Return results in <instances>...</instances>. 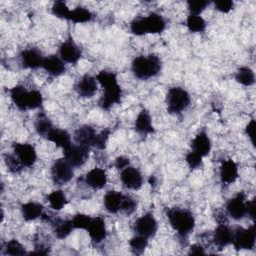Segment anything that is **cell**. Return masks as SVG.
Masks as SVG:
<instances>
[{
  "instance_id": "74e56055",
  "label": "cell",
  "mask_w": 256,
  "mask_h": 256,
  "mask_svg": "<svg viewBox=\"0 0 256 256\" xmlns=\"http://www.w3.org/2000/svg\"><path fill=\"white\" fill-rule=\"evenodd\" d=\"M208 5H209V2L205 1V0H197V1L190 0V1H188V8H189V11L191 12V15L199 16Z\"/></svg>"
},
{
  "instance_id": "60d3db41",
  "label": "cell",
  "mask_w": 256,
  "mask_h": 256,
  "mask_svg": "<svg viewBox=\"0 0 256 256\" xmlns=\"http://www.w3.org/2000/svg\"><path fill=\"white\" fill-rule=\"evenodd\" d=\"M136 208H137L136 201L132 197L124 195L122 200V205H121V211H123L126 215H131L132 213H134Z\"/></svg>"
},
{
  "instance_id": "2e32d148",
  "label": "cell",
  "mask_w": 256,
  "mask_h": 256,
  "mask_svg": "<svg viewBox=\"0 0 256 256\" xmlns=\"http://www.w3.org/2000/svg\"><path fill=\"white\" fill-rule=\"evenodd\" d=\"M95 136H96L95 130L91 126L84 125L76 130L74 134V139L77 145L87 147L90 149L93 146V141Z\"/></svg>"
},
{
  "instance_id": "bcb514c9",
  "label": "cell",
  "mask_w": 256,
  "mask_h": 256,
  "mask_svg": "<svg viewBox=\"0 0 256 256\" xmlns=\"http://www.w3.org/2000/svg\"><path fill=\"white\" fill-rule=\"evenodd\" d=\"M115 165H116V168H117V169L123 170V169H125L126 167L129 166V159L126 158V157H123V156L118 157V158L116 159Z\"/></svg>"
},
{
  "instance_id": "ee69618b",
  "label": "cell",
  "mask_w": 256,
  "mask_h": 256,
  "mask_svg": "<svg viewBox=\"0 0 256 256\" xmlns=\"http://www.w3.org/2000/svg\"><path fill=\"white\" fill-rule=\"evenodd\" d=\"M246 134L250 138L252 144H255V121L252 120L246 127Z\"/></svg>"
},
{
  "instance_id": "1f68e13d",
  "label": "cell",
  "mask_w": 256,
  "mask_h": 256,
  "mask_svg": "<svg viewBox=\"0 0 256 256\" xmlns=\"http://www.w3.org/2000/svg\"><path fill=\"white\" fill-rule=\"evenodd\" d=\"M92 19L91 12L83 7H77L70 12L69 20L74 23H86Z\"/></svg>"
},
{
  "instance_id": "30bf717a",
  "label": "cell",
  "mask_w": 256,
  "mask_h": 256,
  "mask_svg": "<svg viewBox=\"0 0 256 256\" xmlns=\"http://www.w3.org/2000/svg\"><path fill=\"white\" fill-rule=\"evenodd\" d=\"M64 151V158L73 166L81 167L89 156L90 149L80 145H71Z\"/></svg>"
},
{
  "instance_id": "f546056e",
  "label": "cell",
  "mask_w": 256,
  "mask_h": 256,
  "mask_svg": "<svg viewBox=\"0 0 256 256\" xmlns=\"http://www.w3.org/2000/svg\"><path fill=\"white\" fill-rule=\"evenodd\" d=\"M47 200L50 203L51 208H53L54 210H57V211L63 209L65 207V205L67 204L66 196L61 190L53 191L52 193H50L47 197Z\"/></svg>"
},
{
  "instance_id": "4316f807",
  "label": "cell",
  "mask_w": 256,
  "mask_h": 256,
  "mask_svg": "<svg viewBox=\"0 0 256 256\" xmlns=\"http://www.w3.org/2000/svg\"><path fill=\"white\" fill-rule=\"evenodd\" d=\"M54 226V233L57 238L64 239L68 237L72 230L74 229L73 222L69 220H61V219H55L53 221Z\"/></svg>"
},
{
  "instance_id": "8992f818",
  "label": "cell",
  "mask_w": 256,
  "mask_h": 256,
  "mask_svg": "<svg viewBox=\"0 0 256 256\" xmlns=\"http://www.w3.org/2000/svg\"><path fill=\"white\" fill-rule=\"evenodd\" d=\"M167 110L171 114H179L190 104V96L180 87L171 88L166 96Z\"/></svg>"
},
{
  "instance_id": "9a60e30c",
  "label": "cell",
  "mask_w": 256,
  "mask_h": 256,
  "mask_svg": "<svg viewBox=\"0 0 256 256\" xmlns=\"http://www.w3.org/2000/svg\"><path fill=\"white\" fill-rule=\"evenodd\" d=\"M232 238H233V232L231 231V229L224 223L219 224L213 236V240L217 248L219 250L224 249L226 246L232 243Z\"/></svg>"
},
{
  "instance_id": "4dcf8cb0",
  "label": "cell",
  "mask_w": 256,
  "mask_h": 256,
  "mask_svg": "<svg viewBox=\"0 0 256 256\" xmlns=\"http://www.w3.org/2000/svg\"><path fill=\"white\" fill-rule=\"evenodd\" d=\"M235 79L238 83L244 86H252L255 83L254 72L248 67H242L238 70Z\"/></svg>"
},
{
  "instance_id": "b9f144b4",
  "label": "cell",
  "mask_w": 256,
  "mask_h": 256,
  "mask_svg": "<svg viewBox=\"0 0 256 256\" xmlns=\"http://www.w3.org/2000/svg\"><path fill=\"white\" fill-rule=\"evenodd\" d=\"M186 162L192 170L198 169L202 166V156L195 152H190L186 156Z\"/></svg>"
},
{
  "instance_id": "cb8c5ba5",
  "label": "cell",
  "mask_w": 256,
  "mask_h": 256,
  "mask_svg": "<svg viewBox=\"0 0 256 256\" xmlns=\"http://www.w3.org/2000/svg\"><path fill=\"white\" fill-rule=\"evenodd\" d=\"M86 183L93 189H102L107 183V176L103 169L94 168L86 175Z\"/></svg>"
},
{
  "instance_id": "ab89813d",
  "label": "cell",
  "mask_w": 256,
  "mask_h": 256,
  "mask_svg": "<svg viewBox=\"0 0 256 256\" xmlns=\"http://www.w3.org/2000/svg\"><path fill=\"white\" fill-rule=\"evenodd\" d=\"M109 136H110V130H108V129L103 130L101 133H99L95 136L94 141H93V146L99 150L105 149L108 139H109Z\"/></svg>"
},
{
  "instance_id": "3957f363",
  "label": "cell",
  "mask_w": 256,
  "mask_h": 256,
  "mask_svg": "<svg viewBox=\"0 0 256 256\" xmlns=\"http://www.w3.org/2000/svg\"><path fill=\"white\" fill-rule=\"evenodd\" d=\"M10 95L13 103L23 111L39 108L43 102L42 94L39 91H28L24 86L21 85L13 87L10 90Z\"/></svg>"
},
{
  "instance_id": "83f0119b",
  "label": "cell",
  "mask_w": 256,
  "mask_h": 256,
  "mask_svg": "<svg viewBox=\"0 0 256 256\" xmlns=\"http://www.w3.org/2000/svg\"><path fill=\"white\" fill-rule=\"evenodd\" d=\"M42 212H43V206L38 203L29 202L22 206L23 218L26 221H32L39 218L40 216H42Z\"/></svg>"
},
{
  "instance_id": "8fae6325",
  "label": "cell",
  "mask_w": 256,
  "mask_h": 256,
  "mask_svg": "<svg viewBox=\"0 0 256 256\" xmlns=\"http://www.w3.org/2000/svg\"><path fill=\"white\" fill-rule=\"evenodd\" d=\"M13 149L15 156L24 167H31L35 163L37 155L33 146L26 143H16Z\"/></svg>"
},
{
  "instance_id": "f1b7e54d",
  "label": "cell",
  "mask_w": 256,
  "mask_h": 256,
  "mask_svg": "<svg viewBox=\"0 0 256 256\" xmlns=\"http://www.w3.org/2000/svg\"><path fill=\"white\" fill-rule=\"evenodd\" d=\"M35 128H36L37 133L40 136L45 137V138H47L49 133L54 129L51 121L44 113H41L38 115L36 122H35Z\"/></svg>"
},
{
  "instance_id": "52a82bcc",
  "label": "cell",
  "mask_w": 256,
  "mask_h": 256,
  "mask_svg": "<svg viewBox=\"0 0 256 256\" xmlns=\"http://www.w3.org/2000/svg\"><path fill=\"white\" fill-rule=\"evenodd\" d=\"M255 239H256L255 226H251L248 229L239 227L233 232L232 243L237 251L251 250L252 248H254Z\"/></svg>"
},
{
  "instance_id": "f6af8a7d",
  "label": "cell",
  "mask_w": 256,
  "mask_h": 256,
  "mask_svg": "<svg viewBox=\"0 0 256 256\" xmlns=\"http://www.w3.org/2000/svg\"><path fill=\"white\" fill-rule=\"evenodd\" d=\"M246 215H248L252 220H255V199L246 203Z\"/></svg>"
},
{
  "instance_id": "7bdbcfd3",
  "label": "cell",
  "mask_w": 256,
  "mask_h": 256,
  "mask_svg": "<svg viewBox=\"0 0 256 256\" xmlns=\"http://www.w3.org/2000/svg\"><path fill=\"white\" fill-rule=\"evenodd\" d=\"M234 7V2L231 0H219L215 2V8L222 12V13H228L230 12Z\"/></svg>"
},
{
  "instance_id": "f35d334b",
  "label": "cell",
  "mask_w": 256,
  "mask_h": 256,
  "mask_svg": "<svg viewBox=\"0 0 256 256\" xmlns=\"http://www.w3.org/2000/svg\"><path fill=\"white\" fill-rule=\"evenodd\" d=\"M93 218L89 217L88 215L85 214H77L75 215V217L73 218L72 222H73V226L75 229H85L87 230L91 221Z\"/></svg>"
},
{
  "instance_id": "7402d4cb",
  "label": "cell",
  "mask_w": 256,
  "mask_h": 256,
  "mask_svg": "<svg viewBox=\"0 0 256 256\" xmlns=\"http://www.w3.org/2000/svg\"><path fill=\"white\" fill-rule=\"evenodd\" d=\"M220 177L223 183L232 184L238 178V166L233 160H226L222 163Z\"/></svg>"
},
{
  "instance_id": "836d02e7",
  "label": "cell",
  "mask_w": 256,
  "mask_h": 256,
  "mask_svg": "<svg viewBox=\"0 0 256 256\" xmlns=\"http://www.w3.org/2000/svg\"><path fill=\"white\" fill-rule=\"evenodd\" d=\"M129 244H130L132 252L136 255H140L145 251V249L148 245V239L143 236L137 235L130 240Z\"/></svg>"
},
{
  "instance_id": "d4e9b609",
  "label": "cell",
  "mask_w": 256,
  "mask_h": 256,
  "mask_svg": "<svg viewBox=\"0 0 256 256\" xmlns=\"http://www.w3.org/2000/svg\"><path fill=\"white\" fill-rule=\"evenodd\" d=\"M124 195L116 191H108L104 197V206L109 213L116 214L121 210Z\"/></svg>"
},
{
  "instance_id": "4fadbf2b",
  "label": "cell",
  "mask_w": 256,
  "mask_h": 256,
  "mask_svg": "<svg viewBox=\"0 0 256 256\" xmlns=\"http://www.w3.org/2000/svg\"><path fill=\"white\" fill-rule=\"evenodd\" d=\"M243 192L237 194L227 203V211L234 220H240L246 216V202Z\"/></svg>"
},
{
  "instance_id": "5b68a950",
  "label": "cell",
  "mask_w": 256,
  "mask_h": 256,
  "mask_svg": "<svg viewBox=\"0 0 256 256\" xmlns=\"http://www.w3.org/2000/svg\"><path fill=\"white\" fill-rule=\"evenodd\" d=\"M166 22L164 18L156 13H152L147 17L137 18L131 23V31L133 34L141 36L144 34H157L164 31Z\"/></svg>"
},
{
  "instance_id": "9c48e42d",
  "label": "cell",
  "mask_w": 256,
  "mask_h": 256,
  "mask_svg": "<svg viewBox=\"0 0 256 256\" xmlns=\"http://www.w3.org/2000/svg\"><path fill=\"white\" fill-rule=\"evenodd\" d=\"M134 229L138 235L143 236L147 239L154 237L158 229L157 221L151 213H147L135 222Z\"/></svg>"
},
{
  "instance_id": "603a6c76",
  "label": "cell",
  "mask_w": 256,
  "mask_h": 256,
  "mask_svg": "<svg viewBox=\"0 0 256 256\" xmlns=\"http://www.w3.org/2000/svg\"><path fill=\"white\" fill-rule=\"evenodd\" d=\"M42 68H44L52 76H60L65 73V64L59 57L52 55L50 57L44 58Z\"/></svg>"
},
{
  "instance_id": "ba28073f",
  "label": "cell",
  "mask_w": 256,
  "mask_h": 256,
  "mask_svg": "<svg viewBox=\"0 0 256 256\" xmlns=\"http://www.w3.org/2000/svg\"><path fill=\"white\" fill-rule=\"evenodd\" d=\"M73 166L64 158L57 160L52 167V178L58 185H65L73 178Z\"/></svg>"
},
{
  "instance_id": "7a4b0ae2",
  "label": "cell",
  "mask_w": 256,
  "mask_h": 256,
  "mask_svg": "<svg viewBox=\"0 0 256 256\" xmlns=\"http://www.w3.org/2000/svg\"><path fill=\"white\" fill-rule=\"evenodd\" d=\"M167 217L172 228L183 238L194 230L195 219L193 214L187 209L178 207L171 208L167 211Z\"/></svg>"
},
{
  "instance_id": "d6a6232c",
  "label": "cell",
  "mask_w": 256,
  "mask_h": 256,
  "mask_svg": "<svg viewBox=\"0 0 256 256\" xmlns=\"http://www.w3.org/2000/svg\"><path fill=\"white\" fill-rule=\"evenodd\" d=\"M186 25L189 29V31L193 33L197 32H203L206 28V22L201 16H196V15H190L187 19Z\"/></svg>"
},
{
  "instance_id": "d590c367",
  "label": "cell",
  "mask_w": 256,
  "mask_h": 256,
  "mask_svg": "<svg viewBox=\"0 0 256 256\" xmlns=\"http://www.w3.org/2000/svg\"><path fill=\"white\" fill-rule=\"evenodd\" d=\"M52 12L58 18L69 20L71 10H69V8H68V6L66 5L65 2L57 1V2L54 3V5L52 7Z\"/></svg>"
},
{
  "instance_id": "e575fe53",
  "label": "cell",
  "mask_w": 256,
  "mask_h": 256,
  "mask_svg": "<svg viewBox=\"0 0 256 256\" xmlns=\"http://www.w3.org/2000/svg\"><path fill=\"white\" fill-rule=\"evenodd\" d=\"M4 249H5L6 255H24V254H26L24 246L17 240H11V241L7 242Z\"/></svg>"
},
{
  "instance_id": "5bb4252c",
  "label": "cell",
  "mask_w": 256,
  "mask_h": 256,
  "mask_svg": "<svg viewBox=\"0 0 256 256\" xmlns=\"http://www.w3.org/2000/svg\"><path fill=\"white\" fill-rule=\"evenodd\" d=\"M61 59L67 63L75 64L81 58V50L78 46L70 39L65 41L60 47Z\"/></svg>"
},
{
  "instance_id": "d6986e66",
  "label": "cell",
  "mask_w": 256,
  "mask_h": 256,
  "mask_svg": "<svg viewBox=\"0 0 256 256\" xmlns=\"http://www.w3.org/2000/svg\"><path fill=\"white\" fill-rule=\"evenodd\" d=\"M22 63L24 67L30 69H37L42 67L44 57L42 54L36 49H27L21 53Z\"/></svg>"
},
{
  "instance_id": "6da1fadb",
  "label": "cell",
  "mask_w": 256,
  "mask_h": 256,
  "mask_svg": "<svg viewBox=\"0 0 256 256\" xmlns=\"http://www.w3.org/2000/svg\"><path fill=\"white\" fill-rule=\"evenodd\" d=\"M96 79L104 89V94L100 100L101 108L104 110H109L112 105L120 103L122 90L118 84L116 75L112 72L101 71L97 75Z\"/></svg>"
},
{
  "instance_id": "ffe728a7",
  "label": "cell",
  "mask_w": 256,
  "mask_h": 256,
  "mask_svg": "<svg viewBox=\"0 0 256 256\" xmlns=\"http://www.w3.org/2000/svg\"><path fill=\"white\" fill-rule=\"evenodd\" d=\"M191 147L193 152L204 157L207 156L211 151V142L206 132H200L192 141Z\"/></svg>"
},
{
  "instance_id": "277c9868",
  "label": "cell",
  "mask_w": 256,
  "mask_h": 256,
  "mask_svg": "<svg viewBox=\"0 0 256 256\" xmlns=\"http://www.w3.org/2000/svg\"><path fill=\"white\" fill-rule=\"evenodd\" d=\"M162 64L158 56L151 54L148 56H139L132 63L134 75L141 80H148L156 76L161 70Z\"/></svg>"
},
{
  "instance_id": "8d00e7d4",
  "label": "cell",
  "mask_w": 256,
  "mask_h": 256,
  "mask_svg": "<svg viewBox=\"0 0 256 256\" xmlns=\"http://www.w3.org/2000/svg\"><path fill=\"white\" fill-rule=\"evenodd\" d=\"M4 160H5V163L8 167V169L12 173H19L22 170V168L24 167L15 155L5 154L4 155Z\"/></svg>"
},
{
  "instance_id": "7c38bea8",
  "label": "cell",
  "mask_w": 256,
  "mask_h": 256,
  "mask_svg": "<svg viewBox=\"0 0 256 256\" xmlns=\"http://www.w3.org/2000/svg\"><path fill=\"white\" fill-rule=\"evenodd\" d=\"M121 181L123 185L132 190H138L143 185V178L141 173L134 167H126L121 172Z\"/></svg>"
},
{
  "instance_id": "44dd1931",
  "label": "cell",
  "mask_w": 256,
  "mask_h": 256,
  "mask_svg": "<svg viewBox=\"0 0 256 256\" xmlns=\"http://www.w3.org/2000/svg\"><path fill=\"white\" fill-rule=\"evenodd\" d=\"M135 129L139 134L144 135V136L154 133L152 119L147 110L143 109L139 113V115L136 119V122H135Z\"/></svg>"
},
{
  "instance_id": "e0dca14e",
  "label": "cell",
  "mask_w": 256,
  "mask_h": 256,
  "mask_svg": "<svg viewBox=\"0 0 256 256\" xmlns=\"http://www.w3.org/2000/svg\"><path fill=\"white\" fill-rule=\"evenodd\" d=\"M76 90L81 97H84V98L92 97L97 91L96 79L92 76L85 75L79 80L76 86Z\"/></svg>"
},
{
  "instance_id": "484cf974",
  "label": "cell",
  "mask_w": 256,
  "mask_h": 256,
  "mask_svg": "<svg viewBox=\"0 0 256 256\" xmlns=\"http://www.w3.org/2000/svg\"><path fill=\"white\" fill-rule=\"evenodd\" d=\"M47 139L56 144L58 147H61L63 150L67 149L72 145L70 135L66 131L61 129L54 128L47 136Z\"/></svg>"
},
{
  "instance_id": "ac0fdd59",
  "label": "cell",
  "mask_w": 256,
  "mask_h": 256,
  "mask_svg": "<svg viewBox=\"0 0 256 256\" xmlns=\"http://www.w3.org/2000/svg\"><path fill=\"white\" fill-rule=\"evenodd\" d=\"M87 230L89 232L91 239L96 243H100L106 238L107 232L105 227V221L101 217L93 218Z\"/></svg>"
},
{
  "instance_id": "7dc6e473",
  "label": "cell",
  "mask_w": 256,
  "mask_h": 256,
  "mask_svg": "<svg viewBox=\"0 0 256 256\" xmlns=\"http://www.w3.org/2000/svg\"><path fill=\"white\" fill-rule=\"evenodd\" d=\"M189 254H193V255H204V254H205V251H204V248H203L201 245L195 244V245L191 246L190 251H189Z\"/></svg>"
}]
</instances>
